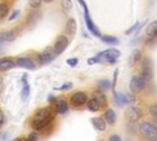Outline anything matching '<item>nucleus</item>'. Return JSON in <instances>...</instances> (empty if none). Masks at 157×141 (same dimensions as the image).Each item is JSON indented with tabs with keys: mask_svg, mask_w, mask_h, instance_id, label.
Listing matches in <instances>:
<instances>
[{
	"mask_svg": "<svg viewBox=\"0 0 157 141\" xmlns=\"http://www.w3.org/2000/svg\"><path fill=\"white\" fill-rule=\"evenodd\" d=\"M55 115H56V112L52 105L39 108L32 116L31 126L34 129V131L45 130L49 125H52L53 120L55 119Z\"/></svg>",
	"mask_w": 157,
	"mask_h": 141,
	"instance_id": "obj_1",
	"label": "nucleus"
},
{
	"mask_svg": "<svg viewBox=\"0 0 157 141\" xmlns=\"http://www.w3.org/2000/svg\"><path fill=\"white\" fill-rule=\"evenodd\" d=\"M120 56V51L112 47V48H108L105 50H102L99 53H97L96 55H93L92 58L87 59V64L88 65H94V64H115L118 61Z\"/></svg>",
	"mask_w": 157,
	"mask_h": 141,
	"instance_id": "obj_2",
	"label": "nucleus"
},
{
	"mask_svg": "<svg viewBox=\"0 0 157 141\" xmlns=\"http://www.w3.org/2000/svg\"><path fill=\"white\" fill-rule=\"evenodd\" d=\"M107 105H108V101H107V97H105V94H104L103 91L94 92V94L86 103L87 109L90 112H92V113H96V112L105 108Z\"/></svg>",
	"mask_w": 157,
	"mask_h": 141,
	"instance_id": "obj_3",
	"label": "nucleus"
},
{
	"mask_svg": "<svg viewBox=\"0 0 157 141\" xmlns=\"http://www.w3.org/2000/svg\"><path fill=\"white\" fill-rule=\"evenodd\" d=\"M77 1H78V4H80V5L82 6V9H83V18H85V25H86L87 31H88L92 36L99 38V37L102 36V33H101L99 28L96 26V23L93 22V20H92L91 16H90V11H88L87 2H86L85 0H77Z\"/></svg>",
	"mask_w": 157,
	"mask_h": 141,
	"instance_id": "obj_4",
	"label": "nucleus"
},
{
	"mask_svg": "<svg viewBox=\"0 0 157 141\" xmlns=\"http://www.w3.org/2000/svg\"><path fill=\"white\" fill-rule=\"evenodd\" d=\"M139 132L145 139H156L157 137V125L151 121H144L139 124Z\"/></svg>",
	"mask_w": 157,
	"mask_h": 141,
	"instance_id": "obj_5",
	"label": "nucleus"
},
{
	"mask_svg": "<svg viewBox=\"0 0 157 141\" xmlns=\"http://www.w3.org/2000/svg\"><path fill=\"white\" fill-rule=\"evenodd\" d=\"M113 99L118 107L132 105L135 103V96L132 93H120V92L113 91Z\"/></svg>",
	"mask_w": 157,
	"mask_h": 141,
	"instance_id": "obj_6",
	"label": "nucleus"
},
{
	"mask_svg": "<svg viewBox=\"0 0 157 141\" xmlns=\"http://www.w3.org/2000/svg\"><path fill=\"white\" fill-rule=\"evenodd\" d=\"M88 101V94L85 91H76L70 96V104L75 108L83 107Z\"/></svg>",
	"mask_w": 157,
	"mask_h": 141,
	"instance_id": "obj_7",
	"label": "nucleus"
},
{
	"mask_svg": "<svg viewBox=\"0 0 157 141\" xmlns=\"http://www.w3.org/2000/svg\"><path fill=\"white\" fill-rule=\"evenodd\" d=\"M124 114H125L126 121L128 123H132V124L136 123L137 120H140L142 118V115H144L142 109L139 108V107H136V105H129L126 108V110H125Z\"/></svg>",
	"mask_w": 157,
	"mask_h": 141,
	"instance_id": "obj_8",
	"label": "nucleus"
},
{
	"mask_svg": "<svg viewBox=\"0 0 157 141\" xmlns=\"http://www.w3.org/2000/svg\"><path fill=\"white\" fill-rule=\"evenodd\" d=\"M69 43H70L69 38H67L65 34H60V36L56 37L54 44L52 45V49H53V51L55 53V55H60L61 53H64V51L66 50Z\"/></svg>",
	"mask_w": 157,
	"mask_h": 141,
	"instance_id": "obj_9",
	"label": "nucleus"
},
{
	"mask_svg": "<svg viewBox=\"0 0 157 141\" xmlns=\"http://www.w3.org/2000/svg\"><path fill=\"white\" fill-rule=\"evenodd\" d=\"M55 56L56 55H55V53L53 51V49L50 47V48H47L45 50L38 53L37 54V60H38L39 65H48L55 59Z\"/></svg>",
	"mask_w": 157,
	"mask_h": 141,
	"instance_id": "obj_10",
	"label": "nucleus"
},
{
	"mask_svg": "<svg viewBox=\"0 0 157 141\" xmlns=\"http://www.w3.org/2000/svg\"><path fill=\"white\" fill-rule=\"evenodd\" d=\"M142 60V63H141V77L146 81V82H148L151 78H152V76H153V71H152V63H151V60L148 59V58H144V59H141Z\"/></svg>",
	"mask_w": 157,
	"mask_h": 141,
	"instance_id": "obj_11",
	"label": "nucleus"
},
{
	"mask_svg": "<svg viewBox=\"0 0 157 141\" xmlns=\"http://www.w3.org/2000/svg\"><path fill=\"white\" fill-rule=\"evenodd\" d=\"M15 60H16V66H18L21 69H26V70H34L36 69L34 60L31 56H28V55L17 56Z\"/></svg>",
	"mask_w": 157,
	"mask_h": 141,
	"instance_id": "obj_12",
	"label": "nucleus"
},
{
	"mask_svg": "<svg viewBox=\"0 0 157 141\" xmlns=\"http://www.w3.org/2000/svg\"><path fill=\"white\" fill-rule=\"evenodd\" d=\"M145 87H146V81L140 75H134L130 78V91L132 93H139L144 91Z\"/></svg>",
	"mask_w": 157,
	"mask_h": 141,
	"instance_id": "obj_13",
	"label": "nucleus"
},
{
	"mask_svg": "<svg viewBox=\"0 0 157 141\" xmlns=\"http://www.w3.org/2000/svg\"><path fill=\"white\" fill-rule=\"evenodd\" d=\"M53 104H54V109H55V112H56L58 114L64 115V114H66L67 110H69V102H67L65 98H63V97L56 98Z\"/></svg>",
	"mask_w": 157,
	"mask_h": 141,
	"instance_id": "obj_14",
	"label": "nucleus"
},
{
	"mask_svg": "<svg viewBox=\"0 0 157 141\" xmlns=\"http://www.w3.org/2000/svg\"><path fill=\"white\" fill-rule=\"evenodd\" d=\"M21 82H22V90H21V99L22 101H27L29 98L31 94V87L28 83V76L27 74H23L21 77Z\"/></svg>",
	"mask_w": 157,
	"mask_h": 141,
	"instance_id": "obj_15",
	"label": "nucleus"
},
{
	"mask_svg": "<svg viewBox=\"0 0 157 141\" xmlns=\"http://www.w3.org/2000/svg\"><path fill=\"white\" fill-rule=\"evenodd\" d=\"M16 67V60L11 56H2L0 58V71H9Z\"/></svg>",
	"mask_w": 157,
	"mask_h": 141,
	"instance_id": "obj_16",
	"label": "nucleus"
},
{
	"mask_svg": "<svg viewBox=\"0 0 157 141\" xmlns=\"http://www.w3.org/2000/svg\"><path fill=\"white\" fill-rule=\"evenodd\" d=\"M17 33H18L17 29H10V31H6V32H1L0 33V44L15 40L16 37H17Z\"/></svg>",
	"mask_w": 157,
	"mask_h": 141,
	"instance_id": "obj_17",
	"label": "nucleus"
},
{
	"mask_svg": "<svg viewBox=\"0 0 157 141\" xmlns=\"http://www.w3.org/2000/svg\"><path fill=\"white\" fill-rule=\"evenodd\" d=\"M91 123H92L93 128L98 131H105V129H107V123L102 116H93L91 119Z\"/></svg>",
	"mask_w": 157,
	"mask_h": 141,
	"instance_id": "obj_18",
	"label": "nucleus"
},
{
	"mask_svg": "<svg viewBox=\"0 0 157 141\" xmlns=\"http://www.w3.org/2000/svg\"><path fill=\"white\" fill-rule=\"evenodd\" d=\"M76 29H77L76 20H75L74 17L67 18V21H66V23H65V32H66V34H69V36H75Z\"/></svg>",
	"mask_w": 157,
	"mask_h": 141,
	"instance_id": "obj_19",
	"label": "nucleus"
},
{
	"mask_svg": "<svg viewBox=\"0 0 157 141\" xmlns=\"http://www.w3.org/2000/svg\"><path fill=\"white\" fill-rule=\"evenodd\" d=\"M103 119L105 120L107 125H114L117 123V114L112 108H108L103 114Z\"/></svg>",
	"mask_w": 157,
	"mask_h": 141,
	"instance_id": "obj_20",
	"label": "nucleus"
},
{
	"mask_svg": "<svg viewBox=\"0 0 157 141\" xmlns=\"http://www.w3.org/2000/svg\"><path fill=\"white\" fill-rule=\"evenodd\" d=\"M145 33L148 38H157V20H153L146 26Z\"/></svg>",
	"mask_w": 157,
	"mask_h": 141,
	"instance_id": "obj_21",
	"label": "nucleus"
},
{
	"mask_svg": "<svg viewBox=\"0 0 157 141\" xmlns=\"http://www.w3.org/2000/svg\"><path fill=\"white\" fill-rule=\"evenodd\" d=\"M141 59H142V51H141V49H134L131 51V54H130V58H129V65L130 66H134Z\"/></svg>",
	"mask_w": 157,
	"mask_h": 141,
	"instance_id": "obj_22",
	"label": "nucleus"
},
{
	"mask_svg": "<svg viewBox=\"0 0 157 141\" xmlns=\"http://www.w3.org/2000/svg\"><path fill=\"white\" fill-rule=\"evenodd\" d=\"M99 39L103 42V43H105V44H109V45H117V44H119V38H117V37H114V36H101L99 37Z\"/></svg>",
	"mask_w": 157,
	"mask_h": 141,
	"instance_id": "obj_23",
	"label": "nucleus"
},
{
	"mask_svg": "<svg viewBox=\"0 0 157 141\" xmlns=\"http://www.w3.org/2000/svg\"><path fill=\"white\" fill-rule=\"evenodd\" d=\"M97 85H98V88H99L101 91H105V90L112 88V82H110L109 80H107V78L99 80V81L97 82Z\"/></svg>",
	"mask_w": 157,
	"mask_h": 141,
	"instance_id": "obj_24",
	"label": "nucleus"
},
{
	"mask_svg": "<svg viewBox=\"0 0 157 141\" xmlns=\"http://www.w3.org/2000/svg\"><path fill=\"white\" fill-rule=\"evenodd\" d=\"M60 6L65 13H69L72 10V0H61Z\"/></svg>",
	"mask_w": 157,
	"mask_h": 141,
	"instance_id": "obj_25",
	"label": "nucleus"
},
{
	"mask_svg": "<svg viewBox=\"0 0 157 141\" xmlns=\"http://www.w3.org/2000/svg\"><path fill=\"white\" fill-rule=\"evenodd\" d=\"M9 13V4L6 2H1L0 4V20L5 18Z\"/></svg>",
	"mask_w": 157,
	"mask_h": 141,
	"instance_id": "obj_26",
	"label": "nucleus"
},
{
	"mask_svg": "<svg viewBox=\"0 0 157 141\" xmlns=\"http://www.w3.org/2000/svg\"><path fill=\"white\" fill-rule=\"evenodd\" d=\"M140 28V22H135L132 26H130L126 31H125V34H131V33H134L135 31H137Z\"/></svg>",
	"mask_w": 157,
	"mask_h": 141,
	"instance_id": "obj_27",
	"label": "nucleus"
},
{
	"mask_svg": "<svg viewBox=\"0 0 157 141\" xmlns=\"http://www.w3.org/2000/svg\"><path fill=\"white\" fill-rule=\"evenodd\" d=\"M42 5V0H28V6L31 9H39V6Z\"/></svg>",
	"mask_w": 157,
	"mask_h": 141,
	"instance_id": "obj_28",
	"label": "nucleus"
},
{
	"mask_svg": "<svg viewBox=\"0 0 157 141\" xmlns=\"http://www.w3.org/2000/svg\"><path fill=\"white\" fill-rule=\"evenodd\" d=\"M148 113H150L153 118H156V119H157V102L150 105V108H148Z\"/></svg>",
	"mask_w": 157,
	"mask_h": 141,
	"instance_id": "obj_29",
	"label": "nucleus"
},
{
	"mask_svg": "<svg viewBox=\"0 0 157 141\" xmlns=\"http://www.w3.org/2000/svg\"><path fill=\"white\" fill-rule=\"evenodd\" d=\"M72 86H74V85H72V82L67 81V82H64L60 87H58V88H55V90H59V91H67V90H70Z\"/></svg>",
	"mask_w": 157,
	"mask_h": 141,
	"instance_id": "obj_30",
	"label": "nucleus"
},
{
	"mask_svg": "<svg viewBox=\"0 0 157 141\" xmlns=\"http://www.w3.org/2000/svg\"><path fill=\"white\" fill-rule=\"evenodd\" d=\"M66 64H67L69 66H71V67H75V66H77V64H78V59H77V58H69V59L66 60Z\"/></svg>",
	"mask_w": 157,
	"mask_h": 141,
	"instance_id": "obj_31",
	"label": "nucleus"
},
{
	"mask_svg": "<svg viewBox=\"0 0 157 141\" xmlns=\"http://www.w3.org/2000/svg\"><path fill=\"white\" fill-rule=\"evenodd\" d=\"M27 141H38V134L36 131H32L28 137H27Z\"/></svg>",
	"mask_w": 157,
	"mask_h": 141,
	"instance_id": "obj_32",
	"label": "nucleus"
},
{
	"mask_svg": "<svg viewBox=\"0 0 157 141\" xmlns=\"http://www.w3.org/2000/svg\"><path fill=\"white\" fill-rule=\"evenodd\" d=\"M20 13H21V11H20V10H15V11L11 13V16L9 17V21H13L15 18H17V17L20 16Z\"/></svg>",
	"mask_w": 157,
	"mask_h": 141,
	"instance_id": "obj_33",
	"label": "nucleus"
},
{
	"mask_svg": "<svg viewBox=\"0 0 157 141\" xmlns=\"http://www.w3.org/2000/svg\"><path fill=\"white\" fill-rule=\"evenodd\" d=\"M109 141H121V137L117 134H113V135L109 136Z\"/></svg>",
	"mask_w": 157,
	"mask_h": 141,
	"instance_id": "obj_34",
	"label": "nucleus"
},
{
	"mask_svg": "<svg viewBox=\"0 0 157 141\" xmlns=\"http://www.w3.org/2000/svg\"><path fill=\"white\" fill-rule=\"evenodd\" d=\"M4 123H5V116H4L2 110L0 109V130H1V128L4 126Z\"/></svg>",
	"mask_w": 157,
	"mask_h": 141,
	"instance_id": "obj_35",
	"label": "nucleus"
},
{
	"mask_svg": "<svg viewBox=\"0 0 157 141\" xmlns=\"http://www.w3.org/2000/svg\"><path fill=\"white\" fill-rule=\"evenodd\" d=\"M55 99H56V98H55L54 94H49V96H48V102H49V103H54Z\"/></svg>",
	"mask_w": 157,
	"mask_h": 141,
	"instance_id": "obj_36",
	"label": "nucleus"
},
{
	"mask_svg": "<svg viewBox=\"0 0 157 141\" xmlns=\"http://www.w3.org/2000/svg\"><path fill=\"white\" fill-rule=\"evenodd\" d=\"M4 87H5V85H4V81H2V77H0V93L4 91Z\"/></svg>",
	"mask_w": 157,
	"mask_h": 141,
	"instance_id": "obj_37",
	"label": "nucleus"
},
{
	"mask_svg": "<svg viewBox=\"0 0 157 141\" xmlns=\"http://www.w3.org/2000/svg\"><path fill=\"white\" fill-rule=\"evenodd\" d=\"M15 141H27V139H25V137H17Z\"/></svg>",
	"mask_w": 157,
	"mask_h": 141,
	"instance_id": "obj_38",
	"label": "nucleus"
},
{
	"mask_svg": "<svg viewBox=\"0 0 157 141\" xmlns=\"http://www.w3.org/2000/svg\"><path fill=\"white\" fill-rule=\"evenodd\" d=\"M54 0H42V2H44V4H50V2H53Z\"/></svg>",
	"mask_w": 157,
	"mask_h": 141,
	"instance_id": "obj_39",
	"label": "nucleus"
},
{
	"mask_svg": "<svg viewBox=\"0 0 157 141\" xmlns=\"http://www.w3.org/2000/svg\"><path fill=\"white\" fill-rule=\"evenodd\" d=\"M147 141H157V137H156V139H150V140H147Z\"/></svg>",
	"mask_w": 157,
	"mask_h": 141,
	"instance_id": "obj_40",
	"label": "nucleus"
}]
</instances>
